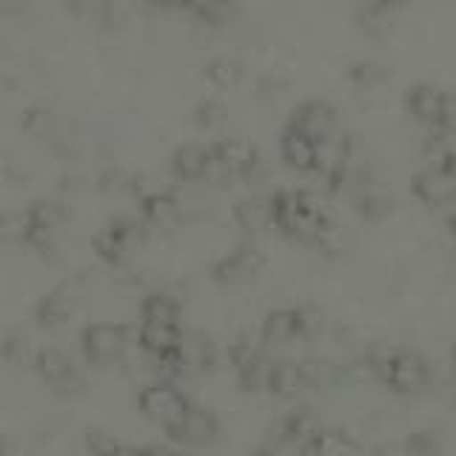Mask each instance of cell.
I'll list each match as a JSON object with an SVG mask.
<instances>
[{"instance_id": "5b68a950", "label": "cell", "mask_w": 456, "mask_h": 456, "mask_svg": "<svg viewBox=\"0 0 456 456\" xmlns=\"http://www.w3.org/2000/svg\"><path fill=\"white\" fill-rule=\"evenodd\" d=\"M189 408H191V399L177 388V382L154 379L137 391V411L149 422L160 425L163 431H171V428L185 417Z\"/></svg>"}, {"instance_id": "6da1fadb", "label": "cell", "mask_w": 456, "mask_h": 456, "mask_svg": "<svg viewBox=\"0 0 456 456\" xmlns=\"http://www.w3.org/2000/svg\"><path fill=\"white\" fill-rule=\"evenodd\" d=\"M271 203H274V228L297 242H311L314 246L322 225L331 220V214L325 211L322 197L308 189L271 191Z\"/></svg>"}, {"instance_id": "7a4b0ae2", "label": "cell", "mask_w": 456, "mask_h": 456, "mask_svg": "<svg viewBox=\"0 0 456 456\" xmlns=\"http://www.w3.org/2000/svg\"><path fill=\"white\" fill-rule=\"evenodd\" d=\"M211 146V166L206 183H234L246 180L254 183L263 175V154L246 137H217Z\"/></svg>"}, {"instance_id": "52a82bcc", "label": "cell", "mask_w": 456, "mask_h": 456, "mask_svg": "<svg viewBox=\"0 0 456 456\" xmlns=\"http://www.w3.org/2000/svg\"><path fill=\"white\" fill-rule=\"evenodd\" d=\"M434 382V365L417 348H399L396 360L385 377V385L399 396H413Z\"/></svg>"}, {"instance_id": "7c38bea8", "label": "cell", "mask_w": 456, "mask_h": 456, "mask_svg": "<svg viewBox=\"0 0 456 456\" xmlns=\"http://www.w3.org/2000/svg\"><path fill=\"white\" fill-rule=\"evenodd\" d=\"M263 268H265V254L254 242H242V246L232 248L211 265V277L220 285H237L256 277Z\"/></svg>"}, {"instance_id": "4dcf8cb0", "label": "cell", "mask_w": 456, "mask_h": 456, "mask_svg": "<svg viewBox=\"0 0 456 456\" xmlns=\"http://www.w3.org/2000/svg\"><path fill=\"white\" fill-rule=\"evenodd\" d=\"M348 83L354 86L356 92H370L377 89V86L388 77V71H385L377 61H356L354 66H348Z\"/></svg>"}, {"instance_id": "44dd1931", "label": "cell", "mask_w": 456, "mask_h": 456, "mask_svg": "<svg viewBox=\"0 0 456 456\" xmlns=\"http://www.w3.org/2000/svg\"><path fill=\"white\" fill-rule=\"evenodd\" d=\"M354 206L360 211V217L379 223L394 211V194L388 185L362 180V183H356V189H354Z\"/></svg>"}, {"instance_id": "f6af8a7d", "label": "cell", "mask_w": 456, "mask_h": 456, "mask_svg": "<svg viewBox=\"0 0 456 456\" xmlns=\"http://www.w3.org/2000/svg\"><path fill=\"white\" fill-rule=\"evenodd\" d=\"M254 456H277V453L274 451H256Z\"/></svg>"}, {"instance_id": "83f0119b", "label": "cell", "mask_w": 456, "mask_h": 456, "mask_svg": "<svg viewBox=\"0 0 456 456\" xmlns=\"http://www.w3.org/2000/svg\"><path fill=\"white\" fill-rule=\"evenodd\" d=\"M305 391V379H303V368L294 360H280L274 365V377H271V391L280 399H297Z\"/></svg>"}, {"instance_id": "ab89813d", "label": "cell", "mask_w": 456, "mask_h": 456, "mask_svg": "<svg viewBox=\"0 0 456 456\" xmlns=\"http://www.w3.org/2000/svg\"><path fill=\"white\" fill-rule=\"evenodd\" d=\"M28 0H0V18H12V14H20Z\"/></svg>"}, {"instance_id": "d6986e66", "label": "cell", "mask_w": 456, "mask_h": 456, "mask_svg": "<svg viewBox=\"0 0 456 456\" xmlns=\"http://www.w3.org/2000/svg\"><path fill=\"white\" fill-rule=\"evenodd\" d=\"M297 456H362V445L342 428H320L297 448Z\"/></svg>"}, {"instance_id": "d4e9b609", "label": "cell", "mask_w": 456, "mask_h": 456, "mask_svg": "<svg viewBox=\"0 0 456 456\" xmlns=\"http://www.w3.org/2000/svg\"><path fill=\"white\" fill-rule=\"evenodd\" d=\"M185 14H191L197 23H203L208 28H225L234 20L237 6L234 0H189Z\"/></svg>"}, {"instance_id": "d6a6232c", "label": "cell", "mask_w": 456, "mask_h": 456, "mask_svg": "<svg viewBox=\"0 0 456 456\" xmlns=\"http://www.w3.org/2000/svg\"><path fill=\"white\" fill-rule=\"evenodd\" d=\"M194 123L206 132H217L228 123V106L223 103L220 97H206L200 100L197 109H194Z\"/></svg>"}, {"instance_id": "1f68e13d", "label": "cell", "mask_w": 456, "mask_h": 456, "mask_svg": "<svg viewBox=\"0 0 456 456\" xmlns=\"http://www.w3.org/2000/svg\"><path fill=\"white\" fill-rule=\"evenodd\" d=\"M314 246H317L325 256H339V254H346L348 246H351V237L348 232L342 228L334 217L328 220L322 225V232L317 234V240H314Z\"/></svg>"}, {"instance_id": "ba28073f", "label": "cell", "mask_w": 456, "mask_h": 456, "mask_svg": "<svg viewBox=\"0 0 456 456\" xmlns=\"http://www.w3.org/2000/svg\"><path fill=\"white\" fill-rule=\"evenodd\" d=\"M32 365L40 379L52 385L57 394H80L86 388V377L63 348H37Z\"/></svg>"}, {"instance_id": "8992f818", "label": "cell", "mask_w": 456, "mask_h": 456, "mask_svg": "<svg viewBox=\"0 0 456 456\" xmlns=\"http://www.w3.org/2000/svg\"><path fill=\"white\" fill-rule=\"evenodd\" d=\"M132 342L134 331L123 322H89L80 331V354L94 365H109L120 362Z\"/></svg>"}, {"instance_id": "f35d334b", "label": "cell", "mask_w": 456, "mask_h": 456, "mask_svg": "<svg viewBox=\"0 0 456 456\" xmlns=\"http://www.w3.org/2000/svg\"><path fill=\"white\" fill-rule=\"evenodd\" d=\"M137 4L157 9V12H185L189 0H137Z\"/></svg>"}, {"instance_id": "30bf717a", "label": "cell", "mask_w": 456, "mask_h": 456, "mask_svg": "<svg viewBox=\"0 0 456 456\" xmlns=\"http://www.w3.org/2000/svg\"><path fill=\"white\" fill-rule=\"evenodd\" d=\"M411 194L417 197L422 206L448 208L456 203V177L442 163H431L411 177Z\"/></svg>"}, {"instance_id": "d590c367", "label": "cell", "mask_w": 456, "mask_h": 456, "mask_svg": "<svg viewBox=\"0 0 456 456\" xmlns=\"http://www.w3.org/2000/svg\"><path fill=\"white\" fill-rule=\"evenodd\" d=\"M405 445H408L411 456H436L442 451V442H439V436L431 431V428L408 434L405 436Z\"/></svg>"}, {"instance_id": "836d02e7", "label": "cell", "mask_w": 456, "mask_h": 456, "mask_svg": "<svg viewBox=\"0 0 456 456\" xmlns=\"http://www.w3.org/2000/svg\"><path fill=\"white\" fill-rule=\"evenodd\" d=\"M396 354H399V346H394V342H388V339H379V342H370L362 356L370 365V370L377 374V379L385 382V377H388V370L396 360Z\"/></svg>"}, {"instance_id": "2e32d148", "label": "cell", "mask_w": 456, "mask_h": 456, "mask_svg": "<svg viewBox=\"0 0 456 456\" xmlns=\"http://www.w3.org/2000/svg\"><path fill=\"white\" fill-rule=\"evenodd\" d=\"M280 157L291 171H299V175H317L320 142L285 126L280 134Z\"/></svg>"}, {"instance_id": "3957f363", "label": "cell", "mask_w": 456, "mask_h": 456, "mask_svg": "<svg viewBox=\"0 0 456 456\" xmlns=\"http://www.w3.org/2000/svg\"><path fill=\"white\" fill-rule=\"evenodd\" d=\"M149 225L140 217H114L109 220L92 240V248L100 263L106 265H123L142 242H146Z\"/></svg>"}, {"instance_id": "74e56055", "label": "cell", "mask_w": 456, "mask_h": 456, "mask_svg": "<svg viewBox=\"0 0 456 456\" xmlns=\"http://www.w3.org/2000/svg\"><path fill=\"white\" fill-rule=\"evenodd\" d=\"M370 456H411L405 439H379Z\"/></svg>"}, {"instance_id": "9c48e42d", "label": "cell", "mask_w": 456, "mask_h": 456, "mask_svg": "<svg viewBox=\"0 0 456 456\" xmlns=\"http://www.w3.org/2000/svg\"><path fill=\"white\" fill-rule=\"evenodd\" d=\"M337 123H339V114L334 103H328L322 97H311V100H303V103L289 114V123L285 126L317 142H325L337 137Z\"/></svg>"}, {"instance_id": "603a6c76", "label": "cell", "mask_w": 456, "mask_h": 456, "mask_svg": "<svg viewBox=\"0 0 456 456\" xmlns=\"http://www.w3.org/2000/svg\"><path fill=\"white\" fill-rule=\"evenodd\" d=\"M260 337L265 346H289L297 339V311L294 308H274L265 314L260 325Z\"/></svg>"}, {"instance_id": "e575fe53", "label": "cell", "mask_w": 456, "mask_h": 456, "mask_svg": "<svg viewBox=\"0 0 456 456\" xmlns=\"http://www.w3.org/2000/svg\"><path fill=\"white\" fill-rule=\"evenodd\" d=\"M368 382H377V374H374V370H370V365L365 362V356L339 365L337 388H362V385H368Z\"/></svg>"}, {"instance_id": "7402d4cb", "label": "cell", "mask_w": 456, "mask_h": 456, "mask_svg": "<svg viewBox=\"0 0 456 456\" xmlns=\"http://www.w3.org/2000/svg\"><path fill=\"white\" fill-rule=\"evenodd\" d=\"M140 322H163V325H183V305L175 294L151 291L140 299Z\"/></svg>"}, {"instance_id": "277c9868", "label": "cell", "mask_w": 456, "mask_h": 456, "mask_svg": "<svg viewBox=\"0 0 456 456\" xmlns=\"http://www.w3.org/2000/svg\"><path fill=\"white\" fill-rule=\"evenodd\" d=\"M63 220H66V211L61 203H54V200H35V203H28L20 214L18 234L32 251L49 256L54 251L57 232H61Z\"/></svg>"}, {"instance_id": "ee69618b", "label": "cell", "mask_w": 456, "mask_h": 456, "mask_svg": "<svg viewBox=\"0 0 456 456\" xmlns=\"http://www.w3.org/2000/svg\"><path fill=\"white\" fill-rule=\"evenodd\" d=\"M451 368H453V377H456V342L451 346Z\"/></svg>"}, {"instance_id": "5bb4252c", "label": "cell", "mask_w": 456, "mask_h": 456, "mask_svg": "<svg viewBox=\"0 0 456 456\" xmlns=\"http://www.w3.org/2000/svg\"><path fill=\"white\" fill-rule=\"evenodd\" d=\"M208 166H211V146L208 142H197V140L180 142V146L168 157L171 177H175L177 183H185V185L206 183Z\"/></svg>"}, {"instance_id": "4fadbf2b", "label": "cell", "mask_w": 456, "mask_h": 456, "mask_svg": "<svg viewBox=\"0 0 456 456\" xmlns=\"http://www.w3.org/2000/svg\"><path fill=\"white\" fill-rule=\"evenodd\" d=\"M166 436L183 448H206L220 436V419L214 417L208 408L191 403V408L185 411V417L171 428V431H166Z\"/></svg>"}, {"instance_id": "7bdbcfd3", "label": "cell", "mask_w": 456, "mask_h": 456, "mask_svg": "<svg viewBox=\"0 0 456 456\" xmlns=\"http://www.w3.org/2000/svg\"><path fill=\"white\" fill-rule=\"evenodd\" d=\"M448 234H451V237L456 240V211H453L451 217H448Z\"/></svg>"}, {"instance_id": "ac0fdd59", "label": "cell", "mask_w": 456, "mask_h": 456, "mask_svg": "<svg viewBox=\"0 0 456 456\" xmlns=\"http://www.w3.org/2000/svg\"><path fill=\"white\" fill-rule=\"evenodd\" d=\"M232 217L240 232L265 234L268 228H274V203H271V194H248L237 200Z\"/></svg>"}, {"instance_id": "8d00e7d4", "label": "cell", "mask_w": 456, "mask_h": 456, "mask_svg": "<svg viewBox=\"0 0 456 456\" xmlns=\"http://www.w3.org/2000/svg\"><path fill=\"white\" fill-rule=\"evenodd\" d=\"M0 354H4V360L9 362H35V346L28 342L26 337L14 334L4 342V348H0Z\"/></svg>"}, {"instance_id": "e0dca14e", "label": "cell", "mask_w": 456, "mask_h": 456, "mask_svg": "<svg viewBox=\"0 0 456 456\" xmlns=\"http://www.w3.org/2000/svg\"><path fill=\"white\" fill-rule=\"evenodd\" d=\"M63 6L69 9V14H75L77 20L89 23L94 28H103V32L120 28L126 20L123 0H63Z\"/></svg>"}, {"instance_id": "8fae6325", "label": "cell", "mask_w": 456, "mask_h": 456, "mask_svg": "<svg viewBox=\"0 0 456 456\" xmlns=\"http://www.w3.org/2000/svg\"><path fill=\"white\" fill-rule=\"evenodd\" d=\"M137 214L146 225L154 228H175L183 223L185 208L180 203L177 191L163 189V185H151V189L137 191Z\"/></svg>"}, {"instance_id": "4316f807", "label": "cell", "mask_w": 456, "mask_h": 456, "mask_svg": "<svg viewBox=\"0 0 456 456\" xmlns=\"http://www.w3.org/2000/svg\"><path fill=\"white\" fill-rule=\"evenodd\" d=\"M86 451H89V456H151V445H132V442L100 431L86 436Z\"/></svg>"}, {"instance_id": "b9f144b4", "label": "cell", "mask_w": 456, "mask_h": 456, "mask_svg": "<svg viewBox=\"0 0 456 456\" xmlns=\"http://www.w3.org/2000/svg\"><path fill=\"white\" fill-rule=\"evenodd\" d=\"M442 166H445L448 171H451V175L456 177V151L453 154H448V157H442V160H439Z\"/></svg>"}, {"instance_id": "484cf974", "label": "cell", "mask_w": 456, "mask_h": 456, "mask_svg": "<svg viewBox=\"0 0 456 456\" xmlns=\"http://www.w3.org/2000/svg\"><path fill=\"white\" fill-rule=\"evenodd\" d=\"M274 360H268L265 354H260L256 360L246 362L237 368V382L246 394H268L271 391V377H274Z\"/></svg>"}, {"instance_id": "9a60e30c", "label": "cell", "mask_w": 456, "mask_h": 456, "mask_svg": "<svg viewBox=\"0 0 456 456\" xmlns=\"http://www.w3.org/2000/svg\"><path fill=\"white\" fill-rule=\"evenodd\" d=\"M445 103H448V92H442L434 83H413L405 92V111L408 118H413L417 123L436 128L442 123V114H445Z\"/></svg>"}, {"instance_id": "f1b7e54d", "label": "cell", "mask_w": 456, "mask_h": 456, "mask_svg": "<svg viewBox=\"0 0 456 456\" xmlns=\"http://www.w3.org/2000/svg\"><path fill=\"white\" fill-rule=\"evenodd\" d=\"M303 368V379H305V391H325V388H337V374L339 365L331 360H322V356H314V360L299 362Z\"/></svg>"}, {"instance_id": "60d3db41", "label": "cell", "mask_w": 456, "mask_h": 456, "mask_svg": "<svg viewBox=\"0 0 456 456\" xmlns=\"http://www.w3.org/2000/svg\"><path fill=\"white\" fill-rule=\"evenodd\" d=\"M368 4H374V6L382 9V12H396V9L408 6V0H368Z\"/></svg>"}, {"instance_id": "cb8c5ba5", "label": "cell", "mask_w": 456, "mask_h": 456, "mask_svg": "<svg viewBox=\"0 0 456 456\" xmlns=\"http://www.w3.org/2000/svg\"><path fill=\"white\" fill-rule=\"evenodd\" d=\"M200 75H203V83L211 86L214 92H232L237 89V86L242 83V66L240 61H234V57H214V61H208L203 69H200Z\"/></svg>"}, {"instance_id": "f546056e", "label": "cell", "mask_w": 456, "mask_h": 456, "mask_svg": "<svg viewBox=\"0 0 456 456\" xmlns=\"http://www.w3.org/2000/svg\"><path fill=\"white\" fill-rule=\"evenodd\" d=\"M297 311V339H317L325 334V328H328V317H325V311L320 305H294Z\"/></svg>"}, {"instance_id": "ffe728a7", "label": "cell", "mask_w": 456, "mask_h": 456, "mask_svg": "<svg viewBox=\"0 0 456 456\" xmlns=\"http://www.w3.org/2000/svg\"><path fill=\"white\" fill-rule=\"evenodd\" d=\"M75 308H77V297L66 285H57V289L37 299L32 317L40 328H61L75 317Z\"/></svg>"}]
</instances>
